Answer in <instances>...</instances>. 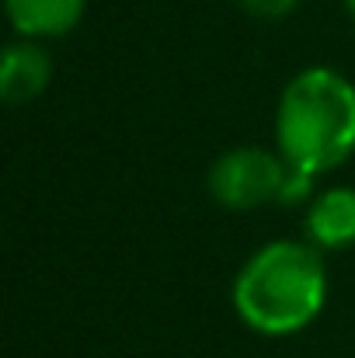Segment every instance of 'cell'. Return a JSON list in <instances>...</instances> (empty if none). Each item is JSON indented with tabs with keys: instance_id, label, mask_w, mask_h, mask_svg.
<instances>
[{
	"instance_id": "ba28073f",
	"label": "cell",
	"mask_w": 355,
	"mask_h": 358,
	"mask_svg": "<svg viewBox=\"0 0 355 358\" xmlns=\"http://www.w3.org/2000/svg\"><path fill=\"white\" fill-rule=\"evenodd\" d=\"M345 7H349V14L355 17V0H345Z\"/></svg>"
},
{
	"instance_id": "3957f363",
	"label": "cell",
	"mask_w": 355,
	"mask_h": 358,
	"mask_svg": "<svg viewBox=\"0 0 355 358\" xmlns=\"http://www.w3.org/2000/svg\"><path fill=\"white\" fill-rule=\"evenodd\" d=\"M289 178V164L282 153L261 146H237L213 160L209 167V195L223 209H258L279 202L282 185Z\"/></svg>"
},
{
	"instance_id": "8992f818",
	"label": "cell",
	"mask_w": 355,
	"mask_h": 358,
	"mask_svg": "<svg viewBox=\"0 0 355 358\" xmlns=\"http://www.w3.org/2000/svg\"><path fill=\"white\" fill-rule=\"evenodd\" d=\"M11 24L25 38H53L77 28L88 0H4Z\"/></svg>"
},
{
	"instance_id": "277c9868",
	"label": "cell",
	"mask_w": 355,
	"mask_h": 358,
	"mask_svg": "<svg viewBox=\"0 0 355 358\" xmlns=\"http://www.w3.org/2000/svg\"><path fill=\"white\" fill-rule=\"evenodd\" d=\"M53 77V59L49 52L25 38V42H11L4 49V63H0V98L7 105H28L35 101Z\"/></svg>"
},
{
	"instance_id": "7a4b0ae2",
	"label": "cell",
	"mask_w": 355,
	"mask_h": 358,
	"mask_svg": "<svg viewBox=\"0 0 355 358\" xmlns=\"http://www.w3.org/2000/svg\"><path fill=\"white\" fill-rule=\"evenodd\" d=\"M275 139L286 164L314 178L345 164L355 153V84L328 66L300 70L279 98Z\"/></svg>"
},
{
	"instance_id": "52a82bcc",
	"label": "cell",
	"mask_w": 355,
	"mask_h": 358,
	"mask_svg": "<svg viewBox=\"0 0 355 358\" xmlns=\"http://www.w3.org/2000/svg\"><path fill=\"white\" fill-rule=\"evenodd\" d=\"M240 7H244L251 17H261V21H279V17L293 14L296 0H240Z\"/></svg>"
},
{
	"instance_id": "5b68a950",
	"label": "cell",
	"mask_w": 355,
	"mask_h": 358,
	"mask_svg": "<svg viewBox=\"0 0 355 358\" xmlns=\"http://www.w3.org/2000/svg\"><path fill=\"white\" fill-rule=\"evenodd\" d=\"M307 237L317 250H345L355 243V188H328L307 209Z\"/></svg>"
},
{
	"instance_id": "6da1fadb",
	"label": "cell",
	"mask_w": 355,
	"mask_h": 358,
	"mask_svg": "<svg viewBox=\"0 0 355 358\" xmlns=\"http://www.w3.org/2000/svg\"><path fill=\"white\" fill-rule=\"evenodd\" d=\"M328 296L324 257L314 243L272 240L258 247L234 278L237 317L268 338L310 327Z\"/></svg>"
}]
</instances>
